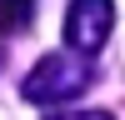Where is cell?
I'll return each mask as SVG.
<instances>
[{"label":"cell","instance_id":"6da1fadb","mask_svg":"<svg viewBox=\"0 0 125 120\" xmlns=\"http://www.w3.org/2000/svg\"><path fill=\"white\" fill-rule=\"evenodd\" d=\"M90 80H95V60L90 55H80V50H50V55L35 60V70L25 75L20 95L30 105L50 110V105H65V100H80L90 90Z\"/></svg>","mask_w":125,"mask_h":120},{"label":"cell","instance_id":"7a4b0ae2","mask_svg":"<svg viewBox=\"0 0 125 120\" xmlns=\"http://www.w3.org/2000/svg\"><path fill=\"white\" fill-rule=\"evenodd\" d=\"M115 30V0H70L65 10V45L80 55H95Z\"/></svg>","mask_w":125,"mask_h":120},{"label":"cell","instance_id":"3957f363","mask_svg":"<svg viewBox=\"0 0 125 120\" xmlns=\"http://www.w3.org/2000/svg\"><path fill=\"white\" fill-rule=\"evenodd\" d=\"M30 15H35V0H0V35L30 30Z\"/></svg>","mask_w":125,"mask_h":120},{"label":"cell","instance_id":"277c9868","mask_svg":"<svg viewBox=\"0 0 125 120\" xmlns=\"http://www.w3.org/2000/svg\"><path fill=\"white\" fill-rule=\"evenodd\" d=\"M40 120H115L110 110H45Z\"/></svg>","mask_w":125,"mask_h":120},{"label":"cell","instance_id":"5b68a950","mask_svg":"<svg viewBox=\"0 0 125 120\" xmlns=\"http://www.w3.org/2000/svg\"><path fill=\"white\" fill-rule=\"evenodd\" d=\"M0 60H5V45H0Z\"/></svg>","mask_w":125,"mask_h":120}]
</instances>
